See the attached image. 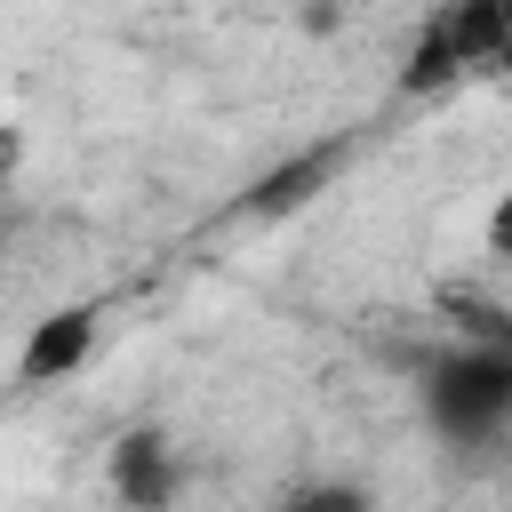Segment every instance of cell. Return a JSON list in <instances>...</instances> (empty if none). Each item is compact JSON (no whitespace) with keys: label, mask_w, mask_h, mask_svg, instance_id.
I'll return each instance as SVG.
<instances>
[{"label":"cell","mask_w":512,"mask_h":512,"mask_svg":"<svg viewBox=\"0 0 512 512\" xmlns=\"http://www.w3.org/2000/svg\"><path fill=\"white\" fill-rule=\"evenodd\" d=\"M424 416H432V432H448L464 448L496 440L512 424V352L504 344H464V352L432 360L424 368Z\"/></svg>","instance_id":"obj_1"},{"label":"cell","mask_w":512,"mask_h":512,"mask_svg":"<svg viewBox=\"0 0 512 512\" xmlns=\"http://www.w3.org/2000/svg\"><path fill=\"white\" fill-rule=\"evenodd\" d=\"M480 64H512V0H448L416 40V88Z\"/></svg>","instance_id":"obj_2"},{"label":"cell","mask_w":512,"mask_h":512,"mask_svg":"<svg viewBox=\"0 0 512 512\" xmlns=\"http://www.w3.org/2000/svg\"><path fill=\"white\" fill-rule=\"evenodd\" d=\"M88 352H96V312H88V304H56V312H40V320L24 328V344H16V384H24V392H48V384L80 376Z\"/></svg>","instance_id":"obj_3"},{"label":"cell","mask_w":512,"mask_h":512,"mask_svg":"<svg viewBox=\"0 0 512 512\" xmlns=\"http://www.w3.org/2000/svg\"><path fill=\"white\" fill-rule=\"evenodd\" d=\"M176 488H184V456H176L168 432L136 424V432L112 440V496H120L128 512H168Z\"/></svg>","instance_id":"obj_4"},{"label":"cell","mask_w":512,"mask_h":512,"mask_svg":"<svg viewBox=\"0 0 512 512\" xmlns=\"http://www.w3.org/2000/svg\"><path fill=\"white\" fill-rule=\"evenodd\" d=\"M280 512H376V496H368L360 480H304Z\"/></svg>","instance_id":"obj_5"},{"label":"cell","mask_w":512,"mask_h":512,"mask_svg":"<svg viewBox=\"0 0 512 512\" xmlns=\"http://www.w3.org/2000/svg\"><path fill=\"white\" fill-rule=\"evenodd\" d=\"M480 240H488V256H504V264H512V176H504V192L488 200V224H480Z\"/></svg>","instance_id":"obj_6"},{"label":"cell","mask_w":512,"mask_h":512,"mask_svg":"<svg viewBox=\"0 0 512 512\" xmlns=\"http://www.w3.org/2000/svg\"><path fill=\"white\" fill-rule=\"evenodd\" d=\"M16 168H24V128H16V120H0V184H8Z\"/></svg>","instance_id":"obj_7"}]
</instances>
